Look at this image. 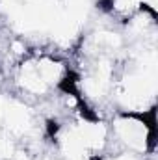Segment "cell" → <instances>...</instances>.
Here are the masks:
<instances>
[{
    "label": "cell",
    "mask_w": 158,
    "mask_h": 160,
    "mask_svg": "<svg viewBox=\"0 0 158 160\" xmlns=\"http://www.w3.org/2000/svg\"><path fill=\"white\" fill-rule=\"evenodd\" d=\"M112 143L141 157L156 149V104L143 112H116L108 123Z\"/></svg>",
    "instance_id": "1"
}]
</instances>
